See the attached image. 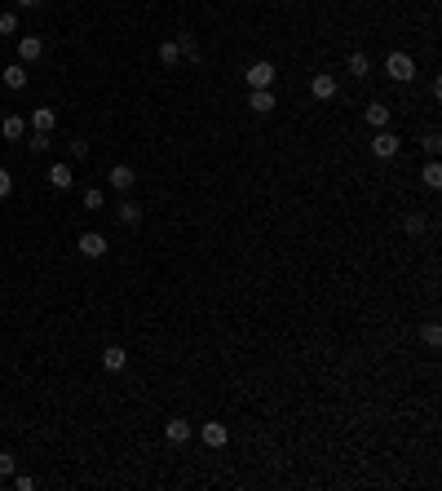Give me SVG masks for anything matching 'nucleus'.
Masks as SVG:
<instances>
[{"label": "nucleus", "mask_w": 442, "mask_h": 491, "mask_svg": "<svg viewBox=\"0 0 442 491\" xmlns=\"http://www.w3.org/2000/svg\"><path fill=\"white\" fill-rule=\"evenodd\" d=\"M402 231H407V235H425V217H420V213H407V217H402Z\"/></svg>", "instance_id": "23"}, {"label": "nucleus", "mask_w": 442, "mask_h": 491, "mask_svg": "<svg viewBox=\"0 0 442 491\" xmlns=\"http://www.w3.org/2000/svg\"><path fill=\"white\" fill-rule=\"evenodd\" d=\"M425 345H429V350H438V345H442V332L434 328V323H429V328H425Z\"/></svg>", "instance_id": "28"}, {"label": "nucleus", "mask_w": 442, "mask_h": 491, "mask_svg": "<svg viewBox=\"0 0 442 491\" xmlns=\"http://www.w3.org/2000/svg\"><path fill=\"white\" fill-rule=\"evenodd\" d=\"M160 63L169 67V71H173L177 63H182V44H177V35H169V40L160 44Z\"/></svg>", "instance_id": "14"}, {"label": "nucleus", "mask_w": 442, "mask_h": 491, "mask_svg": "<svg viewBox=\"0 0 442 491\" xmlns=\"http://www.w3.org/2000/svg\"><path fill=\"white\" fill-rule=\"evenodd\" d=\"M44 177H49V186H53V190H71V182H76V177H71V169H67V164H53V169L44 173Z\"/></svg>", "instance_id": "15"}, {"label": "nucleus", "mask_w": 442, "mask_h": 491, "mask_svg": "<svg viewBox=\"0 0 442 491\" xmlns=\"http://www.w3.org/2000/svg\"><path fill=\"white\" fill-rule=\"evenodd\" d=\"M5 85H9V89H27V67H22V63L5 67Z\"/></svg>", "instance_id": "20"}, {"label": "nucleus", "mask_w": 442, "mask_h": 491, "mask_svg": "<svg viewBox=\"0 0 442 491\" xmlns=\"http://www.w3.org/2000/svg\"><path fill=\"white\" fill-rule=\"evenodd\" d=\"M14 474V451H0V478Z\"/></svg>", "instance_id": "29"}, {"label": "nucleus", "mask_w": 442, "mask_h": 491, "mask_svg": "<svg viewBox=\"0 0 442 491\" xmlns=\"http://www.w3.org/2000/svg\"><path fill=\"white\" fill-rule=\"evenodd\" d=\"M102 367H106V372H124V367H128V350H124V345H106V350H102Z\"/></svg>", "instance_id": "9"}, {"label": "nucleus", "mask_w": 442, "mask_h": 491, "mask_svg": "<svg viewBox=\"0 0 442 491\" xmlns=\"http://www.w3.org/2000/svg\"><path fill=\"white\" fill-rule=\"evenodd\" d=\"M80 257H89V261H98V257H106V248H111V244H106V235H98V231H85V235H80Z\"/></svg>", "instance_id": "4"}, {"label": "nucleus", "mask_w": 442, "mask_h": 491, "mask_svg": "<svg viewBox=\"0 0 442 491\" xmlns=\"http://www.w3.org/2000/svg\"><path fill=\"white\" fill-rule=\"evenodd\" d=\"M53 124H58V115L49 111V106H35V111H31V128H35V133H53Z\"/></svg>", "instance_id": "12"}, {"label": "nucleus", "mask_w": 442, "mask_h": 491, "mask_svg": "<svg viewBox=\"0 0 442 491\" xmlns=\"http://www.w3.org/2000/svg\"><path fill=\"white\" fill-rule=\"evenodd\" d=\"M27 147H31L35 155H44V151L53 147V138H49V133H31V142H27Z\"/></svg>", "instance_id": "25"}, {"label": "nucleus", "mask_w": 442, "mask_h": 491, "mask_svg": "<svg viewBox=\"0 0 442 491\" xmlns=\"http://www.w3.org/2000/svg\"><path fill=\"white\" fill-rule=\"evenodd\" d=\"M177 44H182V63H204V49L195 44V35H177Z\"/></svg>", "instance_id": "17"}, {"label": "nucleus", "mask_w": 442, "mask_h": 491, "mask_svg": "<svg viewBox=\"0 0 442 491\" xmlns=\"http://www.w3.org/2000/svg\"><path fill=\"white\" fill-rule=\"evenodd\" d=\"M248 106H253L257 115H270L274 111V89H253L248 93Z\"/></svg>", "instance_id": "10"}, {"label": "nucleus", "mask_w": 442, "mask_h": 491, "mask_svg": "<svg viewBox=\"0 0 442 491\" xmlns=\"http://www.w3.org/2000/svg\"><path fill=\"white\" fill-rule=\"evenodd\" d=\"M115 222H119V226H137V222H142V208H137L133 199H124V203L115 208Z\"/></svg>", "instance_id": "16"}, {"label": "nucleus", "mask_w": 442, "mask_h": 491, "mask_svg": "<svg viewBox=\"0 0 442 491\" xmlns=\"http://www.w3.org/2000/svg\"><path fill=\"white\" fill-rule=\"evenodd\" d=\"M309 93H314L318 102H332V98H337V76H332V71H318V76H309Z\"/></svg>", "instance_id": "7"}, {"label": "nucleus", "mask_w": 442, "mask_h": 491, "mask_svg": "<svg viewBox=\"0 0 442 491\" xmlns=\"http://www.w3.org/2000/svg\"><path fill=\"white\" fill-rule=\"evenodd\" d=\"M0 35H18V14H0Z\"/></svg>", "instance_id": "26"}, {"label": "nucleus", "mask_w": 442, "mask_h": 491, "mask_svg": "<svg viewBox=\"0 0 442 491\" xmlns=\"http://www.w3.org/2000/svg\"><path fill=\"white\" fill-rule=\"evenodd\" d=\"M89 155V142L85 138H71V160H85Z\"/></svg>", "instance_id": "27"}, {"label": "nucleus", "mask_w": 442, "mask_h": 491, "mask_svg": "<svg viewBox=\"0 0 442 491\" xmlns=\"http://www.w3.org/2000/svg\"><path fill=\"white\" fill-rule=\"evenodd\" d=\"M367 124H372V128H389V106L372 102V106H367Z\"/></svg>", "instance_id": "19"}, {"label": "nucleus", "mask_w": 442, "mask_h": 491, "mask_svg": "<svg viewBox=\"0 0 442 491\" xmlns=\"http://www.w3.org/2000/svg\"><path fill=\"white\" fill-rule=\"evenodd\" d=\"M164 438H169L173 447H186V442L195 438V425H190V421H182V416H173V421L164 425Z\"/></svg>", "instance_id": "6"}, {"label": "nucleus", "mask_w": 442, "mask_h": 491, "mask_svg": "<svg viewBox=\"0 0 442 491\" xmlns=\"http://www.w3.org/2000/svg\"><path fill=\"white\" fill-rule=\"evenodd\" d=\"M244 80H248V89H274V63L270 58H257V63L244 71Z\"/></svg>", "instance_id": "2"}, {"label": "nucleus", "mask_w": 442, "mask_h": 491, "mask_svg": "<svg viewBox=\"0 0 442 491\" xmlns=\"http://www.w3.org/2000/svg\"><path fill=\"white\" fill-rule=\"evenodd\" d=\"M0 133H5L9 142H22V138H27V119H22V115H5V124H0Z\"/></svg>", "instance_id": "13"}, {"label": "nucleus", "mask_w": 442, "mask_h": 491, "mask_svg": "<svg viewBox=\"0 0 442 491\" xmlns=\"http://www.w3.org/2000/svg\"><path fill=\"white\" fill-rule=\"evenodd\" d=\"M420 147H425L429 155H438V151H442V133H438V128H425V138H420Z\"/></svg>", "instance_id": "22"}, {"label": "nucleus", "mask_w": 442, "mask_h": 491, "mask_svg": "<svg viewBox=\"0 0 442 491\" xmlns=\"http://www.w3.org/2000/svg\"><path fill=\"white\" fill-rule=\"evenodd\" d=\"M420 182H425L429 190H442V164H438V160H429L425 169H420Z\"/></svg>", "instance_id": "18"}, {"label": "nucleus", "mask_w": 442, "mask_h": 491, "mask_svg": "<svg viewBox=\"0 0 442 491\" xmlns=\"http://www.w3.org/2000/svg\"><path fill=\"white\" fill-rule=\"evenodd\" d=\"M345 71H350V76H358V80H363L367 71H372V58H367V53H350V63H345Z\"/></svg>", "instance_id": "21"}, {"label": "nucleus", "mask_w": 442, "mask_h": 491, "mask_svg": "<svg viewBox=\"0 0 442 491\" xmlns=\"http://www.w3.org/2000/svg\"><path fill=\"white\" fill-rule=\"evenodd\" d=\"M9 190H14V177H9V169H0V199H5Z\"/></svg>", "instance_id": "30"}, {"label": "nucleus", "mask_w": 442, "mask_h": 491, "mask_svg": "<svg viewBox=\"0 0 442 491\" xmlns=\"http://www.w3.org/2000/svg\"><path fill=\"white\" fill-rule=\"evenodd\" d=\"M40 58H44V40H40V35H18V63L31 67V63H40Z\"/></svg>", "instance_id": "5"}, {"label": "nucleus", "mask_w": 442, "mask_h": 491, "mask_svg": "<svg viewBox=\"0 0 442 491\" xmlns=\"http://www.w3.org/2000/svg\"><path fill=\"white\" fill-rule=\"evenodd\" d=\"M106 182H111L115 190H133V182H137L133 164H111V173H106Z\"/></svg>", "instance_id": "8"}, {"label": "nucleus", "mask_w": 442, "mask_h": 491, "mask_svg": "<svg viewBox=\"0 0 442 491\" xmlns=\"http://www.w3.org/2000/svg\"><path fill=\"white\" fill-rule=\"evenodd\" d=\"M18 5H22V9H35V5H44V0H18Z\"/></svg>", "instance_id": "31"}, {"label": "nucleus", "mask_w": 442, "mask_h": 491, "mask_svg": "<svg viewBox=\"0 0 442 491\" xmlns=\"http://www.w3.org/2000/svg\"><path fill=\"white\" fill-rule=\"evenodd\" d=\"M102 203H106V190L102 186H89L85 190V208H102Z\"/></svg>", "instance_id": "24"}, {"label": "nucleus", "mask_w": 442, "mask_h": 491, "mask_svg": "<svg viewBox=\"0 0 442 491\" xmlns=\"http://www.w3.org/2000/svg\"><path fill=\"white\" fill-rule=\"evenodd\" d=\"M226 442H230V429L221 421H208L204 425V447H226Z\"/></svg>", "instance_id": "11"}, {"label": "nucleus", "mask_w": 442, "mask_h": 491, "mask_svg": "<svg viewBox=\"0 0 442 491\" xmlns=\"http://www.w3.org/2000/svg\"><path fill=\"white\" fill-rule=\"evenodd\" d=\"M398 151H402V138L389 133V128H376V138H372V155H376V160H393Z\"/></svg>", "instance_id": "3"}, {"label": "nucleus", "mask_w": 442, "mask_h": 491, "mask_svg": "<svg viewBox=\"0 0 442 491\" xmlns=\"http://www.w3.org/2000/svg\"><path fill=\"white\" fill-rule=\"evenodd\" d=\"M385 76L393 80V85H407V80H416V58L402 53V49L389 53V58H385Z\"/></svg>", "instance_id": "1"}]
</instances>
